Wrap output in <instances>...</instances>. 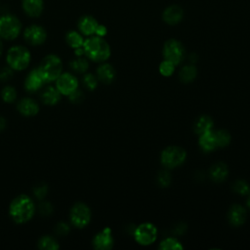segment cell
I'll use <instances>...</instances> for the list:
<instances>
[{
  "mask_svg": "<svg viewBox=\"0 0 250 250\" xmlns=\"http://www.w3.org/2000/svg\"><path fill=\"white\" fill-rule=\"evenodd\" d=\"M36 211L35 204L31 197L26 194L16 196L9 205V215L16 224H25L29 222Z\"/></svg>",
  "mask_w": 250,
  "mask_h": 250,
  "instance_id": "1",
  "label": "cell"
},
{
  "mask_svg": "<svg viewBox=\"0 0 250 250\" xmlns=\"http://www.w3.org/2000/svg\"><path fill=\"white\" fill-rule=\"evenodd\" d=\"M84 55L93 62H101L106 61L110 56L108 43L100 36H90L83 43Z\"/></svg>",
  "mask_w": 250,
  "mask_h": 250,
  "instance_id": "2",
  "label": "cell"
},
{
  "mask_svg": "<svg viewBox=\"0 0 250 250\" xmlns=\"http://www.w3.org/2000/svg\"><path fill=\"white\" fill-rule=\"evenodd\" d=\"M38 70L46 83L56 81L62 72V62L61 58L55 54H50L44 57L38 66Z\"/></svg>",
  "mask_w": 250,
  "mask_h": 250,
  "instance_id": "3",
  "label": "cell"
},
{
  "mask_svg": "<svg viewBox=\"0 0 250 250\" xmlns=\"http://www.w3.org/2000/svg\"><path fill=\"white\" fill-rule=\"evenodd\" d=\"M31 55L28 49L21 45H16L11 47L6 55V62L8 66L13 70L21 71L25 69L30 62Z\"/></svg>",
  "mask_w": 250,
  "mask_h": 250,
  "instance_id": "4",
  "label": "cell"
},
{
  "mask_svg": "<svg viewBox=\"0 0 250 250\" xmlns=\"http://www.w3.org/2000/svg\"><path fill=\"white\" fill-rule=\"evenodd\" d=\"M21 31L20 20L10 14L0 16V38L5 40L16 39Z\"/></svg>",
  "mask_w": 250,
  "mask_h": 250,
  "instance_id": "5",
  "label": "cell"
},
{
  "mask_svg": "<svg viewBox=\"0 0 250 250\" xmlns=\"http://www.w3.org/2000/svg\"><path fill=\"white\" fill-rule=\"evenodd\" d=\"M186 157L187 153L182 147L171 146L162 150L160 160L164 167L173 169L182 165L186 160Z\"/></svg>",
  "mask_w": 250,
  "mask_h": 250,
  "instance_id": "6",
  "label": "cell"
},
{
  "mask_svg": "<svg viewBox=\"0 0 250 250\" xmlns=\"http://www.w3.org/2000/svg\"><path fill=\"white\" fill-rule=\"evenodd\" d=\"M92 213L88 205L83 202H76L70 209L69 219L72 224L77 229H83L91 221Z\"/></svg>",
  "mask_w": 250,
  "mask_h": 250,
  "instance_id": "7",
  "label": "cell"
},
{
  "mask_svg": "<svg viewBox=\"0 0 250 250\" xmlns=\"http://www.w3.org/2000/svg\"><path fill=\"white\" fill-rule=\"evenodd\" d=\"M185 56L183 44L176 39H169L163 46V57L165 60L178 65L182 62Z\"/></svg>",
  "mask_w": 250,
  "mask_h": 250,
  "instance_id": "8",
  "label": "cell"
},
{
  "mask_svg": "<svg viewBox=\"0 0 250 250\" xmlns=\"http://www.w3.org/2000/svg\"><path fill=\"white\" fill-rule=\"evenodd\" d=\"M133 234L139 244L147 246L156 240L157 229L156 227L150 223H143L135 229Z\"/></svg>",
  "mask_w": 250,
  "mask_h": 250,
  "instance_id": "9",
  "label": "cell"
},
{
  "mask_svg": "<svg viewBox=\"0 0 250 250\" xmlns=\"http://www.w3.org/2000/svg\"><path fill=\"white\" fill-rule=\"evenodd\" d=\"M56 88L62 96H69L78 89V80L72 73L62 72L56 79Z\"/></svg>",
  "mask_w": 250,
  "mask_h": 250,
  "instance_id": "10",
  "label": "cell"
},
{
  "mask_svg": "<svg viewBox=\"0 0 250 250\" xmlns=\"http://www.w3.org/2000/svg\"><path fill=\"white\" fill-rule=\"evenodd\" d=\"M24 40L33 46H38L43 44L47 39L46 30L37 24H32L27 26L23 31Z\"/></svg>",
  "mask_w": 250,
  "mask_h": 250,
  "instance_id": "11",
  "label": "cell"
},
{
  "mask_svg": "<svg viewBox=\"0 0 250 250\" xmlns=\"http://www.w3.org/2000/svg\"><path fill=\"white\" fill-rule=\"evenodd\" d=\"M93 246L98 250H108L113 246V237L110 228H104L93 238Z\"/></svg>",
  "mask_w": 250,
  "mask_h": 250,
  "instance_id": "12",
  "label": "cell"
},
{
  "mask_svg": "<svg viewBox=\"0 0 250 250\" xmlns=\"http://www.w3.org/2000/svg\"><path fill=\"white\" fill-rule=\"evenodd\" d=\"M46 82L40 74L38 68H34L28 72L24 79V88L29 93L39 91Z\"/></svg>",
  "mask_w": 250,
  "mask_h": 250,
  "instance_id": "13",
  "label": "cell"
},
{
  "mask_svg": "<svg viewBox=\"0 0 250 250\" xmlns=\"http://www.w3.org/2000/svg\"><path fill=\"white\" fill-rule=\"evenodd\" d=\"M184 17L183 9L178 5L168 6L162 13V20L169 25L178 24Z\"/></svg>",
  "mask_w": 250,
  "mask_h": 250,
  "instance_id": "14",
  "label": "cell"
},
{
  "mask_svg": "<svg viewBox=\"0 0 250 250\" xmlns=\"http://www.w3.org/2000/svg\"><path fill=\"white\" fill-rule=\"evenodd\" d=\"M98 25H99V22L97 21V20L94 17L89 15L81 17L77 23L80 33L85 36L94 35L96 33Z\"/></svg>",
  "mask_w": 250,
  "mask_h": 250,
  "instance_id": "15",
  "label": "cell"
},
{
  "mask_svg": "<svg viewBox=\"0 0 250 250\" xmlns=\"http://www.w3.org/2000/svg\"><path fill=\"white\" fill-rule=\"evenodd\" d=\"M18 111L23 116H34L39 112L38 103L31 98H23L17 104Z\"/></svg>",
  "mask_w": 250,
  "mask_h": 250,
  "instance_id": "16",
  "label": "cell"
},
{
  "mask_svg": "<svg viewBox=\"0 0 250 250\" xmlns=\"http://www.w3.org/2000/svg\"><path fill=\"white\" fill-rule=\"evenodd\" d=\"M229 222L234 226H241L246 220V210L239 204H233L228 212Z\"/></svg>",
  "mask_w": 250,
  "mask_h": 250,
  "instance_id": "17",
  "label": "cell"
},
{
  "mask_svg": "<svg viewBox=\"0 0 250 250\" xmlns=\"http://www.w3.org/2000/svg\"><path fill=\"white\" fill-rule=\"evenodd\" d=\"M62 94L59 90L54 86H47L43 89L40 95V99L44 104L47 105H55L61 101Z\"/></svg>",
  "mask_w": 250,
  "mask_h": 250,
  "instance_id": "18",
  "label": "cell"
},
{
  "mask_svg": "<svg viewBox=\"0 0 250 250\" xmlns=\"http://www.w3.org/2000/svg\"><path fill=\"white\" fill-rule=\"evenodd\" d=\"M22 9L27 16L37 18L44 10L43 0H22Z\"/></svg>",
  "mask_w": 250,
  "mask_h": 250,
  "instance_id": "19",
  "label": "cell"
},
{
  "mask_svg": "<svg viewBox=\"0 0 250 250\" xmlns=\"http://www.w3.org/2000/svg\"><path fill=\"white\" fill-rule=\"evenodd\" d=\"M198 144H199L200 147L202 148V150H204L206 152H210V151L214 150L217 147L214 132L212 130H210V131L200 134L199 139H198Z\"/></svg>",
  "mask_w": 250,
  "mask_h": 250,
  "instance_id": "20",
  "label": "cell"
},
{
  "mask_svg": "<svg viewBox=\"0 0 250 250\" xmlns=\"http://www.w3.org/2000/svg\"><path fill=\"white\" fill-rule=\"evenodd\" d=\"M97 77L98 80L102 81L104 84H109L114 80L115 71L112 65L109 63H102L97 68Z\"/></svg>",
  "mask_w": 250,
  "mask_h": 250,
  "instance_id": "21",
  "label": "cell"
},
{
  "mask_svg": "<svg viewBox=\"0 0 250 250\" xmlns=\"http://www.w3.org/2000/svg\"><path fill=\"white\" fill-rule=\"evenodd\" d=\"M228 174H229L228 167L225 163H222V162L214 164L209 170L210 178L215 182L224 181L227 178Z\"/></svg>",
  "mask_w": 250,
  "mask_h": 250,
  "instance_id": "22",
  "label": "cell"
},
{
  "mask_svg": "<svg viewBox=\"0 0 250 250\" xmlns=\"http://www.w3.org/2000/svg\"><path fill=\"white\" fill-rule=\"evenodd\" d=\"M212 127H213L212 118L210 116H207V115H202L194 123V128L193 129H194V132L197 135H200L204 132L212 130Z\"/></svg>",
  "mask_w": 250,
  "mask_h": 250,
  "instance_id": "23",
  "label": "cell"
},
{
  "mask_svg": "<svg viewBox=\"0 0 250 250\" xmlns=\"http://www.w3.org/2000/svg\"><path fill=\"white\" fill-rule=\"evenodd\" d=\"M65 41L69 47H71L72 49H76L83 46L84 38L80 32L70 30L65 35Z\"/></svg>",
  "mask_w": 250,
  "mask_h": 250,
  "instance_id": "24",
  "label": "cell"
},
{
  "mask_svg": "<svg viewBox=\"0 0 250 250\" xmlns=\"http://www.w3.org/2000/svg\"><path fill=\"white\" fill-rule=\"evenodd\" d=\"M196 74H197V71H196L195 66L191 65V64H188V65H185L184 67H182V69L180 70L179 76H180V79L182 82L188 83V82H191L194 80V78L196 77Z\"/></svg>",
  "mask_w": 250,
  "mask_h": 250,
  "instance_id": "25",
  "label": "cell"
},
{
  "mask_svg": "<svg viewBox=\"0 0 250 250\" xmlns=\"http://www.w3.org/2000/svg\"><path fill=\"white\" fill-rule=\"evenodd\" d=\"M38 247L42 250H58L60 248V245L54 237L44 235L38 240Z\"/></svg>",
  "mask_w": 250,
  "mask_h": 250,
  "instance_id": "26",
  "label": "cell"
},
{
  "mask_svg": "<svg viewBox=\"0 0 250 250\" xmlns=\"http://www.w3.org/2000/svg\"><path fill=\"white\" fill-rule=\"evenodd\" d=\"M70 68L76 73H85L89 67V62L82 57H77L69 62Z\"/></svg>",
  "mask_w": 250,
  "mask_h": 250,
  "instance_id": "27",
  "label": "cell"
},
{
  "mask_svg": "<svg viewBox=\"0 0 250 250\" xmlns=\"http://www.w3.org/2000/svg\"><path fill=\"white\" fill-rule=\"evenodd\" d=\"M159 248L161 250H182L184 246L181 244V242L177 238L167 237L160 242Z\"/></svg>",
  "mask_w": 250,
  "mask_h": 250,
  "instance_id": "28",
  "label": "cell"
},
{
  "mask_svg": "<svg viewBox=\"0 0 250 250\" xmlns=\"http://www.w3.org/2000/svg\"><path fill=\"white\" fill-rule=\"evenodd\" d=\"M1 98L7 104H12L17 99V90L13 86H5L1 91Z\"/></svg>",
  "mask_w": 250,
  "mask_h": 250,
  "instance_id": "29",
  "label": "cell"
},
{
  "mask_svg": "<svg viewBox=\"0 0 250 250\" xmlns=\"http://www.w3.org/2000/svg\"><path fill=\"white\" fill-rule=\"evenodd\" d=\"M217 146H226L230 142V135L226 130H219L214 132Z\"/></svg>",
  "mask_w": 250,
  "mask_h": 250,
  "instance_id": "30",
  "label": "cell"
},
{
  "mask_svg": "<svg viewBox=\"0 0 250 250\" xmlns=\"http://www.w3.org/2000/svg\"><path fill=\"white\" fill-rule=\"evenodd\" d=\"M233 190L241 195H247L250 193V186L248 185L247 182L243 181V180H237L233 186Z\"/></svg>",
  "mask_w": 250,
  "mask_h": 250,
  "instance_id": "31",
  "label": "cell"
},
{
  "mask_svg": "<svg viewBox=\"0 0 250 250\" xmlns=\"http://www.w3.org/2000/svg\"><path fill=\"white\" fill-rule=\"evenodd\" d=\"M83 84L88 90L93 91L98 86V77L92 73H86L83 76Z\"/></svg>",
  "mask_w": 250,
  "mask_h": 250,
  "instance_id": "32",
  "label": "cell"
},
{
  "mask_svg": "<svg viewBox=\"0 0 250 250\" xmlns=\"http://www.w3.org/2000/svg\"><path fill=\"white\" fill-rule=\"evenodd\" d=\"M174 69H175V64L167 60H164L159 65V72L163 76H171L174 72Z\"/></svg>",
  "mask_w": 250,
  "mask_h": 250,
  "instance_id": "33",
  "label": "cell"
},
{
  "mask_svg": "<svg viewBox=\"0 0 250 250\" xmlns=\"http://www.w3.org/2000/svg\"><path fill=\"white\" fill-rule=\"evenodd\" d=\"M48 193V186L44 183H39L33 188V194L37 199H43Z\"/></svg>",
  "mask_w": 250,
  "mask_h": 250,
  "instance_id": "34",
  "label": "cell"
},
{
  "mask_svg": "<svg viewBox=\"0 0 250 250\" xmlns=\"http://www.w3.org/2000/svg\"><path fill=\"white\" fill-rule=\"evenodd\" d=\"M157 182L161 187L165 188L171 183V175L168 173V171H161L158 173Z\"/></svg>",
  "mask_w": 250,
  "mask_h": 250,
  "instance_id": "35",
  "label": "cell"
},
{
  "mask_svg": "<svg viewBox=\"0 0 250 250\" xmlns=\"http://www.w3.org/2000/svg\"><path fill=\"white\" fill-rule=\"evenodd\" d=\"M55 231L59 235H66L70 231V227H69V225H67L64 222H60L57 224V226L55 228Z\"/></svg>",
  "mask_w": 250,
  "mask_h": 250,
  "instance_id": "36",
  "label": "cell"
},
{
  "mask_svg": "<svg viewBox=\"0 0 250 250\" xmlns=\"http://www.w3.org/2000/svg\"><path fill=\"white\" fill-rule=\"evenodd\" d=\"M38 209L40 214H42L43 216H48L53 212V205L49 201H43L39 204Z\"/></svg>",
  "mask_w": 250,
  "mask_h": 250,
  "instance_id": "37",
  "label": "cell"
},
{
  "mask_svg": "<svg viewBox=\"0 0 250 250\" xmlns=\"http://www.w3.org/2000/svg\"><path fill=\"white\" fill-rule=\"evenodd\" d=\"M13 76H14V70L10 66L3 67L0 70V80L1 81H8V80L12 79Z\"/></svg>",
  "mask_w": 250,
  "mask_h": 250,
  "instance_id": "38",
  "label": "cell"
},
{
  "mask_svg": "<svg viewBox=\"0 0 250 250\" xmlns=\"http://www.w3.org/2000/svg\"><path fill=\"white\" fill-rule=\"evenodd\" d=\"M68 97V99H69V101L71 102V103H73V104H79V103H81L82 101H83V99H84V95H83V93H82V91H80V90H78V89H76L74 92H72L69 96H67Z\"/></svg>",
  "mask_w": 250,
  "mask_h": 250,
  "instance_id": "39",
  "label": "cell"
},
{
  "mask_svg": "<svg viewBox=\"0 0 250 250\" xmlns=\"http://www.w3.org/2000/svg\"><path fill=\"white\" fill-rule=\"evenodd\" d=\"M97 36H100V37H104L105 34H106V27L104 25H102V24H99L98 27H97V30H96V33H95Z\"/></svg>",
  "mask_w": 250,
  "mask_h": 250,
  "instance_id": "40",
  "label": "cell"
},
{
  "mask_svg": "<svg viewBox=\"0 0 250 250\" xmlns=\"http://www.w3.org/2000/svg\"><path fill=\"white\" fill-rule=\"evenodd\" d=\"M6 128V119L3 116H0V132Z\"/></svg>",
  "mask_w": 250,
  "mask_h": 250,
  "instance_id": "41",
  "label": "cell"
},
{
  "mask_svg": "<svg viewBox=\"0 0 250 250\" xmlns=\"http://www.w3.org/2000/svg\"><path fill=\"white\" fill-rule=\"evenodd\" d=\"M74 54H75L77 57H82V55H84L83 47H80V48H76V49H74Z\"/></svg>",
  "mask_w": 250,
  "mask_h": 250,
  "instance_id": "42",
  "label": "cell"
},
{
  "mask_svg": "<svg viewBox=\"0 0 250 250\" xmlns=\"http://www.w3.org/2000/svg\"><path fill=\"white\" fill-rule=\"evenodd\" d=\"M2 51H3V46H2V42L0 40V56L2 55Z\"/></svg>",
  "mask_w": 250,
  "mask_h": 250,
  "instance_id": "43",
  "label": "cell"
},
{
  "mask_svg": "<svg viewBox=\"0 0 250 250\" xmlns=\"http://www.w3.org/2000/svg\"><path fill=\"white\" fill-rule=\"evenodd\" d=\"M247 206H248L249 209H250V195H249L248 198H247Z\"/></svg>",
  "mask_w": 250,
  "mask_h": 250,
  "instance_id": "44",
  "label": "cell"
}]
</instances>
